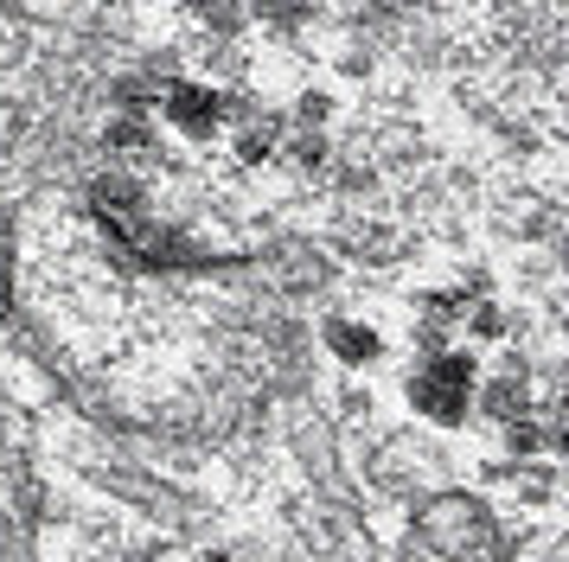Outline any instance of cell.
Here are the masks:
<instances>
[{
  "mask_svg": "<svg viewBox=\"0 0 569 562\" xmlns=\"http://www.w3.org/2000/svg\"><path fill=\"white\" fill-rule=\"evenodd\" d=\"M410 403H416V415H429L436 429H461L467 409H473V358L467 352L422 358V371L410 378Z\"/></svg>",
  "mask_w": 569,
  "mask_h": 562,
  "instance_id": "6da1fadb",
  "label": "cell"
},
{
  "mask_svg": "<svg viewBox=\"0 0 569 562\" xmlns=\"http://www.w3.org/2000/svg\"><path fill=\"white\" fill-rule=\"evenodd\" d=\"M160 116H167L173 134L206 141V134H218V122H224V90H211V83H173V90L160 97Z\"/></svg>",
  "mask_w": 569,
  "mask_h": 562,
  "instance_id": "7a4b0ae2",
  "label": "cell"
},
{
  "mask_svg": "<svg viewBox=\"0 0 569 562\" xmlns=\"http://www.w3.org/2000/svg\"><path fill=\"white\" fill-rule=\"evenodd\" d=\"M327 352L346 364H378L385 339H378V327H359V320H327Z\"/></svg>",
  "mask_w": 569,
  "mask_h": 562,
  "instance_id": "3957f363",
  "label": "cell"
},
{
  "mask_svg": "<svg viewBox=\"0 0 569 562\" xmlns=\"http://www.w3.org/2000/svg\"><path fill=\"white\" fill-rule=\"evenodd\" d=\"M186 7H192V13H206L211 32H231V26H237V0H186Z\"/></svg>",
  "mask_w": 569,
  "mask_h": 562,
  "instance_id": "277c9868",
  "label": "cell"
},
{
  "mask_svg": "<svg viewBox=\"0 0 569 562\" xmlns=\"http://www.w3.org/2000/svg\"><path fill=\"white\" fill-rule=\"evenodd\" d=\"M257 20H269V26H282L288 32V26L301 20V0H257Z\"/></svg>",
  "mask_w": 569,
  "mask_h": 562,
  "instance_id": "5b68a950",
  "label": "cell"
},
{
  "mask_svg": "<svg viewBox=\"0 0 569 562\" xmlns=\"http://www.w3.org/2000/svg\"><path fill=\"white\" fill-rule=\"evenodd\" d=\"M116 148H148V128L141 122H116Z\"/></svg>",
  "mask_w": 569,
  "mask_h": 562,
  "instance_id": "8992f818",
  "label": "cell"
},
{
  "mask_svg": "<svg viewBox=\"0 0 569 562\" xmlns=\"http://www.w3.org/2000/svg\"><path fill=\"white\" fill-rule=\"evenodd\" d=\"M473 332H480V339H492V332H499V313H492V307H480V313H473Z\"/></svg>",
  "mask_w": 569,
  "mask_h": 562,
  "instance_id": "52a82bcc",
  "label": "cell"
},
{
  "mask_svg": "<svg viewBox=\"0 0 569 562\" xmlns=\"http://www.w3.org/2000/svg\"><path fill=\"white\" fill-rule=\"evenodd\" d=\"M301 7H308V0H301Z\"/></svg>",
  "mask_w": 569,
  "mask_h": 562,
  "instance_id": "ba28073f",
  "label": "cell"
}]
</instances>
